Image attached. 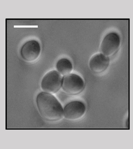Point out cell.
Returning <instances> with one entry per match:
<instances>
[{
    "label": "cell",
    "mask_w": 133,
    "mask_h": 149,
    "mask_svg": "<svg viewBox=\"0 0 133 149\" xmlns=\"http://www.w3.org/2000/svg\"><path fill=\"white\" fill-rule=\"evenodd\" d=\"M36 102L40 115L47 121H59L64 117V109L52 94L41 92L37 95Z\"/></svg>",
    "instance_id": "obj_1"
},
{
    "label": "cell",
    "mask_w": 133,
    "mask_h": 149,
    "mask_svg": "<svg viewBox=\"0 0 133 149\" xmlns=\"http://www.w3.org/2000/svg\"><path fill=\"white\" fill-rule=\"evenodd\" d=\"M85 87L84 80L78 74L71 73L63 77L62 88L69 95H78L82 92Z\"/></svg>",
    "instance_id": "obj_2"
},
{
    "label": "cell",
    "mask_w": 133,
    "mask_h": 149,
    "mask_svg": "<svg viewBox=\"0 0 133 149\" xmlns=\"http://www.w3.org/2000/svg\"><path fill=\"white\" fill-rule=\"evenodd\" d=\"M63 78L61 74L56 70H52L43 77L41 87L44 92L54 94L62 87Z\"/></svg>",
    "instance_id": "obj_3"
},
{
    "label": "cell",
    "mask_w": 133,
    "mask_h": 149,
    "mask_svg": "<svg viewBox=\"0 0 133 149\" xmlns=\"http://www.w3.org/2000/svg\"><path fill=\"white\" fill-rule=\"evenodd\" d=\"M121 45V38L117 33L111 32L107 34L100 44L101 53L108 57L118 52Z\"/></svg>",
    "instance_id": "obj_4"
},
{
    "label": "cell",
    "mask_w": 133,
    "mask_h": 149,
    "mask_svg": "<svg viewBox=\"0 0 133 149\" xmlns=\"http://www.w3.org/2000/svg\"><path fill=\"white\" fill-rule=\"evenodd\" d=\"M86 111L85 104L82 102L74 101L67 104L64 109V117L69 121H76L83 116Z\"/></svg>",
    "instance_id": "obj_5"
},
{
    "label": "cell",
    "mask_w": 133,
    "mask_h": 149,
    "mask_svg": "<svg viewBox=\"0 0 133 149\" xmlns=\"http://www.w3.org/2000/svg\"><path fill=\"white\" fill-rule=\"evenodd\" d=\"M41 52V47L39 42L32 40L26 42L21 47L20 54L24 61L32 62L37 59Z\"/></svg>",
    "instance_id": "obj_6"
},
{
    "label": "cell",
    "mask_w": 133,
    "mask_h": 149,
    "mask_svg": "<svg viewBox=\"0 0 133 149\" xmlns=\"http://www.w3.org/2000/svg\"><path fill=\"white\" fill-rule=\"evenodd\" d=\"M110 59L102 53L94 54L89 61L90 69L96 74H100L104 72L109 66Z\"/></svg>",
    "instance_id": "obj_7"
},
{
    "label": "cell",
    "mask_w": 133,
    "mask_h": 149,
    "mask_svg": "<svg viewBox=\"0 0 133 149\" xmlns=\"http://www.w3.org/2000/svg\"><path fill=\"white\" fill-rule=\"evenodd\" d=\"M56 67L58 72L64 76L71 74L73 68L72 63L66 58H62L59 60Z\"/></svg>",
    "instance_id": "obj_8"
}]
</instances>
